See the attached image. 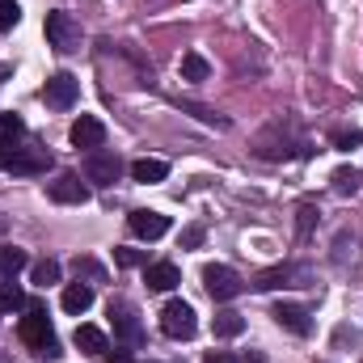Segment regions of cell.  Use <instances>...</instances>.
Masks as SVG:
<instances>
[{
	"instance_id": "cell-24",
	"label": "cell",
	"mask_w": 363,
	"mask_h": 363,
	"mask_svg": "<svg viewBox=\"0 0 363 363\" xmlns=\"http://www.w3.org/2000/svg\"><path fill=\"white\" fill-rule=\"evenodd\" d=\"M359 182H363L359 169H334V190H338V194H355Z\"/></svg>"
},
{
	"instance_id": "cell-14",
	"label": "cell",
	"mask_w": 363,
	"mask_h": 363,
	"mask_svg": "<svg viewBox=\"0 0 363 363\" xmlns=\"http://www.w3.org/2000/svg\"><path fill=\"white\" fill-rule=\"evenodd\" d=\"M110 317H114V334H118L123 342H131V347H135V342L144 338V330H140V321H135V313H131V308H123V304L114 308V304H110Z\"/></svg>"
},
{
	"instance_id": "cell-28",
	"label": "cell",
	"mask_w": 363,
	"mask_h": 363,
	"mask_svg": "<svg viewBox=\"0 0 363 363\" xmlns=\"http://www.w3.org/2000/svg\"><path fill=\"white\" fill-rule=\"evenodd\" d=\"M199 245H203V228H199V224H190V228L182 233V250H199Z\"/></svg>"
},
{
	"instance_id": "cell-3",
	"label": "cell",
	"mask_w": 363,
	"mask_h": 363,
	"mask_svg": "<svg viewBox=\"0 0 363 363\" xmlns=\"http://www.w3.org/2000/svg\"><path fill=\"white\" fill-rule=\"evenodd\" d=\"M313 271L308 267H300V262H287V267H274V271H262L254 279V287L258 291H274V287H300V283H308Z\"/></svg>"
},
{
	"instance_id": "cell-4",
	"label": "cell",
	"mask_w": 363,
	"mask_h": 363,
	"mask_svg": "<svg viewBox=\"0 0 363 363\" xmlns=\"http://www.w3.org/2000/svg\"><path fill=\"white\" fill-rule=\"evenodd\" d=\"M203 287L211 300H233L241 291V274L233 267H203Z\"/></svg>"
},
{
	"instance_id": "cell-8",
	"label": "cell",
	"mask_w": 363,
	"mask_h": 363,
	"mask_svg": "<svg viewBox=\"0 0 363 363\" xmlns=\"http://www.w3.org/2000/svg\"><path fill=\"white\" fill-rule=\"evenodd\" d=\"M47 43L55 47V51H72L77 47V21L68 17V13H47Z\"/></svg>"
},
{
	"instance_id": "cell-30",
	"label": "cell",
	"mask_w": 363,
	"mask_h": 363,
	"mask_svg": "<svg viewBox=\"0 0 363 363\" xmlns=\"http://www.w3.org/2000/svg\"><path fill=\"white\" fill-rule=\"evenodd\" d=\"M106 363H135L131 351H106Z\"/></svg>"
},
{
	"instance_id": "cell-18",
	"label": "cell",
	"mask_w": 363,
	"mask_h": 363,
	"mask_svg": "<svg viewBox=\"0 0 363 363\" xmlns=\"http://www.w3.org/2000/svg\"><path fill=\"white\" fill-rule=\"evenodd\" d=\"M26 267H30L26 250H17V245H0V279H13V274L26 271Z\"/></svg>"
},
{
	"instance_id": "cell-12",
	"label": "cell",
	"mask_w": 363,
	"mask_h": 363,
	"mask_svg": "<svg viewBox=\"0 0 363 363\" xmlns=\"http://www.w3.org/2000/svg\"><path fill=\"white\" fill-rule=\"evenodd\" d=\"M274 321L283 325V330H291V334H313V321H308V308H300V304H279L274 308Z\"/></svg>"
},
{
	"instance_id": "cell-27",
	"label": "cell",
	"mask_w": 363,
	"mask_h": 363,
	"mask_svg": "<svg viewBox=\"0 0 363 363\" xmlns=\"http://www.w3.org/2000/svg\"><path fill=\"white\" fill-rule=\"evenodd\" d=\"M114 262H118V267H144L148 258H144L140 250H114Z\"/></svg>"
},
{
	"instance_id": "cell-2",
	"label": "cell",
	"mask_w": 363,
	"mask_h": 363,
	"mask_svg": "<svg viewBox=\"0 0 363 363\" xmlns=\"http://www.w3.org/2000/svg\"><path fill=\"white\" fill-rule=\"evenodd\" d=\"M161 330H165L169 338L186 342V338L199 334V317H194V308H190L186 300H169V304L161 308Z\"/></svg>"
},
{
	"instance_id": "cell-25",
	"label": "cell",
	"mask_w": 363,
	"mask_h": 363,
	"mask_svg": "<svg viewBox=\"0 0 363 363\" xmlns=\"http://www.w3.org/2000/svg\"><path fill=\"white\" fill-rule=\"evenodd\" d=\"M21 21V9H17V0H0V34L4 30H13Z\"/></svg>"
},
{
	"instance_id": "cell-7",
	"label": "cell",
	"mask_w": 363,
	"mask_h": 363,
	"mask_svg": "<svg viewBox=\"0 0 363 363\" xmlns=\"http://www.w3.org/2000/svg\"><path fill=\"white\" fill-rule=\"evenodd\" d=\"M47 194H51L55 203H68V207H81V203H89V186L77 178V174H60L55 182H47Z\"/></svg>"
},
{
	"instance_id": "cell-29",
	"label": "cell",
	"mask_w": 363,
	"mask_h": 363,
	"mask_svg": "<svg viewBox=\"0 0 363 363\" xmlns=\"http://www.w3.org/2000/svg\"><path fill=\"white\" fill-rule=\"evenodd\" d=\"M359 144H363L359 131H351V135H347V131H342V135H334V148H342V152H351V148H359Z\"/></svg>"
},
{
	"instance_id": "cell-22",
	"label": "cell",
	"mask_w": 363,
	"mask_h": 363,
	"mask_svg": "<svg viewBox=\"0 0 363 363\" xmlns=\"http://www.w3.org/2000/svg\"><path fill=\"white\" fill-rule=\"evenodd\" d=\"M30 300H26V291L13 283V279H4L0 283V313H17V308H26Z\"/></svg>"
},
{
	"instance_id": "cell-13",
	"label": "cell",
	"mask_w": 363,
	"mask_h": 363,
	"mask_svg": "<svg viewBox=\"0 0 363 363\" xmlns=\"http://www.w3.org/2000/svg\"><path fill=\"white\" fill-rule=\"evenodd\" d=\"M144 283L152 287V291H174L182 283V274L174 262H152V267H144Z\"/></svg>"
},
{
	"instance_id": "cell-5",
	"label": "cell",
	"mask_w": 363,
	"mask_h": 363,
	"mask_svg": "<svg viewBox=\"0 0 363 363\" xmlns=\"http://www.w3.org/2000/svg\"><path fill=\"white\" fill-rule=\"evenodd\" d=\"M77 93H81V81H77L72 72H55V77L47 81L43 97H47V106H51V110H68V106L77 101Z\"/></svg>"
},
{
	"instance_id": "cell-20",
	"label": "cell",
	"mask_w": 363,
	"mask_h": 363,
	"mask_svg": "<svg viewBox=\"0 0 363 363\" xmlns=\"http://www.w3.org/2000/svg\"><path fill=\"white\" fill-rule=\"evenodd\" d=\"M207 72H211V64L199 51H186L182 55V81H207Z\"/></svg>"
},
{
	"instance_id": "cell-19",
	"label": "cell",
	"mask_w": 363,
	"mask_h": 363,
	"mask_svg": "<svg viewBox=\"0 0 363 363\" xmlns=\"http://www.w3.org/2000/svg\"><path fill=\"white\" fill-rule=\"evenodd\" d=\"M211 330H216V338H237L241 330H245V317L241 313H216V321H211Z\"/></svg>"
},
{
	"instance_id": "cell-31",
	"label": "cell",
	"mask_w": 363,
	"mask_h": 363,
	"mask_svg": "<svg viewBox=\"0 0 363 363\" xmlns=\"http://www.w3.org/2000/svg\"><path fill=\"white\" fill-rule=\"evenodd\" d=\"M13 152H17V148H9V144H0V169H9V165H13Z\"/></svg>"
},
{
	"instance_id": "cell-10",
	"label": "cell",
	"mask_w": 363,
	"mask_h": 363,
	"mask_svg": "<svg viewBox=\"0 0 363 363\" xmlns=\"http://www.w3.org/2000/svg\"><path fill=\"white\" fill-rule=\"evenodd\" d=\"M68 135H72V144H77V148L97 152V148L106 144V123H101V118H93V114H81V118L72 123V131H68Z\"/></svg>"
},
{
	"instance_id": "cell-1",
	"label": "cell",
	"mask_w": 363,
	"mask_h": 363,
	"mask_svg": "<svg viewBox=\"0 0 363 363\" xmlns=\"http://www.w3.org/2000/svg\"><path fill=\"white\" fill-rule=\"evenodd\" d=\"M17 338H21L34 355H43V359H55V355H60V338H55V330H51V317H47L43 300H30V304H26V317H21V325H17Z\"/></svg>"
},
{
	"instance_id": "cell-11",
	"label": "cell",
	"mask_w": 363,
	"mask_h": 363,
	"mask_svg": "<svg viewBox=\"0 0 363 363\" xmlns=\"http://www.w3.org/2000/svg\"><path fill=\"white\" fill-rule=\"evenodd\" d=\"M51 169V152L47 148H17L13 152V165H9V174H47Z\"/></svg>"
},
{
	"instance_id": "cell-9",
	"label": "cell",
	"mask_w": 363,
	"mask_h": 363,
	"mask_svg": "<svg viewBox=\"0 0 363 363\" xmlns=\"http://www.w3.org/2000/svg\"><path fill=\"white\" fill-rule=\"evenodd\" d=\"M123 174V161L114 157V152H89V161H85V178L97 182V186H114Z\"/></svg>"
},
{
	"instance_id": "cell-23",
	"label": "cell",
	"mask_w": 363,
	"mask_h": 363,
	"mask_svg": "<svg viewBox=\"0 0 363 363\" xmlns=\"http://www.w3.org/2000/svg\"><path fill=\"white\" fill-rule=\"evenodd\" d=\"M30 279H34L38 287H51V283H60V262H55V258H43V262H34V267H30Z\"/></svg>"
},
{
	"instance_id": "cell-16",
	"label": "cell",
	"mask_w": 363,
	"mask_h": 363,
	"mask_svg": "<svg viewBox=\"0 0 363 363\" xmlns=\"http://www.w3.org/2000/svg\"><path fill=\"white\" fill-rule=\"evenodd\" d=\"M131 178L144 182V186H152V182H165V178H169V161L144 157V161H135V165H131Z\"/></svg>"
},
{
	"instance_id": "cell-33",
	"label": "cell",
	"mask_w": 363,
	"mask_h": 363,
	"mask_svg": "<svg viewBox=\"0 0 363 363\" xmlns=\"http://www.w3.org/2000/svg\"><path fill=\"white\" fill-rule=\"evenodd\" d=\"M241 363H267V359H262V355H245Z\"/></svg>"
},
{
	"instance_id": "cell-17",
	"label": "cell",
	"mask_w": 363,
	"mask_h": 363,
	"mask_svg": "<svg viewBox=\"0 0 363 363\" xmlns=\"http://www.w3.org/2000/svg\"><path fill=\"white\" fill-rule=\"evenodd\" d=\"M72 342H77L85 355H106V351H110V342H106V334H101L97 325H77Z\"/></svg>"
},
{
	"instance_id": "cell-26",
	"label": "cell",
	"mask_w": 363,
	"mask_h": 363,
	"mask_svg": "<svg viewBox=\"0 0 363 363\" xmlns=\"http://www.w3.org/2000/svg\"><path fill=\"white\" fill-rule=\"evenodd\" d=\"M296 216H300V241H304V237L313 233V224H317V207H313V203H304Z\"/></svg>"
},
{
	"instance_id": "cell-6",
	"label": "cell",
	"mask_w": 363,
	"mask_h": 363,
	"mask_svg": "<svg viewBox=\"0 0 363 363\" xmlns=\"http://www.w3.org/2000/svg\"><path fill=\"white\" fill-rule=\"evenodd\" d=\"M127 224H131V233H135V237H144V241H161V237L169 233V216L148 211V207L131 211V216H127Z\"/></svg>"
},
{
	"instance_id": "cell-21",
	"label": "cell",
	"mask_w": 363,
	"mask_h": 363,
	"mask_svg": "<svg viewBox=\"0 0 363 363\" xmlns=\"http://www.w3.org/2000/svg\"><path fill=\"white\" fill-rule=\"evenodd\" d=\"M21 140H26V123H21L17 114H0V144L17 148Z\"/></svg>"
},
{
	"instance_id": "cell-32",
	"label": "cell",
	"mask_w": 363,
	"mask_h": 363,
	"mask_svg": "<svg viewBox=\"0 0 363 363\" xmlns=\"http://www.w3.org/2000/svg\"><path fill=\"white\" fill-rule=\"evenodd\" d=\"M203 363H237V359H233V355H224V351H211Z\"/></svg>"
},
{
	"instance_id": "cell-15",
	"label": "cell",
	"mask_w": 363,
	"mask_h": 363,
	"mask_svg": "<svg viewBox=\"0 0 363 363\" xmlns=\"http://www.w3.org/2000/svg\"><path fill=\"white\" fill-rule=\"evenodd\" d=\"M89 304H93V287L89 283H68L64 287V313H72V317H81V313H89Z\"/></svg>"
}]
</instances>
